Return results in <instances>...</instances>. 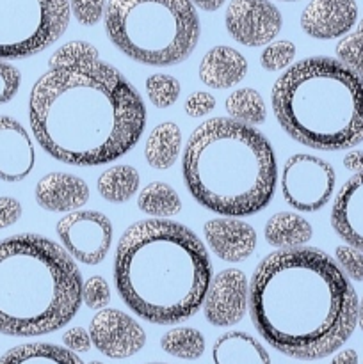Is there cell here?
<instances>
[{
  "label": "cell",
  "mask_w": 363,
  "mask_h": 364,
  "mask_svg": "<svg viewBox=\"0 0 363 364\" xmlns=\"http://www.w3.org/2000/svg\"><path fill=\"white\" fill-rule=\"evenodd\" d=\"M32 134L68 166H103L130 151L146 127L134 85L102 59L48 68L28 98Z\"/></svg>",
  "instance_id": "6da1fadb"
},
{
  "label": "cell",
  "mask_w": 363,
  "mask_h": 364,
  "mask_svg": "<svg viewBox=\"0 0 363 364\" xmlns=\"http://www.w3.org/2000/svg\"><path fill=\"white\" fill-rule=\"evenodd\" d=\"M249 316L274 350L317 361L354 333L358 297L338 263L320 249L274 251L249 281Z\"/></svg>",
  "instance_id": "7a4b0ae2"
},
{
  "label": "cell",
  "mask_w": 363,
  "mask_h": 364,
  "mask_svg": "<svg viewBox=\"0 0 363 364\" xmlns=\"http://www.w3.org/2000/svg\"><path fill=\"white\" fill-rule=\"evenodd\" d=\"M114 283L130 311L155 326H174L203 308L212 263L203 242L184 224L139 220L121 235Z\"/></svg>",
  "instance_id": "3957f363"
},
{
  "label": "cell",
  "mask_w": 363,
  "mask_h": 364,
  "mask_svg": "<svg viewBox=\"0 0 363 364\" xmlns=\"http://www.w3.org/2000/svg\"><path fill=\"white\" fill-rule=\"evenodd\" d=\"M182 174L196 203L223 217H249L273 201L274 149L262 132L230 117H212L189 137Z\"/></svg>",
  "instance_id": "277c9868"
},
{
  "label": "cell",
  "mask_w": 363,
  "mask_h": 364,
  "mask_svg": "<svg viewBox=\"0 0 363 364\" xmlns=\"http://www.w3.org/2000/svg\"><path fill=\"white\" fill-rule=\"evenodd\" d=\"M82 276L73 258L34 233L0 242V334L45 336L63 329L82 304Z\"/></svg>",
  "instance_id": "5b68a950"
},
{
  "label": "cell",
  "mask_w": 363,
  "mask_h": 364,
  "mask_svg": "<svg viewBox=\"0 0 363 364\" xmlns=\"http://www.w3.org/2000/svg\"><path fill=\"white\" fill-rule=\"evenodd\" d=\"M270 102L280 127L299 144L344 151L363 142V77L338 59L295 63L274 82Z\"/></svg>",
  "instance_id": "8992f818"
},
{
  "label": "cell",
  "mask_w": 363,
  "mask_h": 364,
  "mask_svg": "<svg viewBox=\"0 0 363 364\" xmlns=\"http://www.w3.org/2000/svg\"><path fill=\"white\" fill-rule=\"evenodd\" d=\"M105 32L135 63L174 66L194 52L199 18L189 0H109Z\"/></svg>",
  "instance_id": "52a82bcc"
},
{
  "label": "cell",
  "mask_w": 363,
  "mask_h": 364,
  "mask_svg": "<svg viewBox=\"0 0 363 364\" xmlns=\"http://www.w3.org/2000/svg\"><path fill=\"white\" fill-rule=\"evenodd\" d=\"M70 13L68 0H0V60L48 48L68 28Z\"/></svg>",
  "instance_id": "ba28073f"
},
{
  "label": "cell",
  "mask_w": 363,
  "mask_h": 364,
  "mask_svg": "<svg viewBox=\"0 0 363 364\" xmlns=\"http://www.w3.org/2000/svg\"><path fill=\"white\" fill-rule=\"evenodd\" d=\"M337 173L319 156L295 153L281 169V196L295 212L315 213L333 198Z\"/></svg>",
  "instance_id": "9c48e42d"
},
{
  "label": "cell",
  "mask_w": 363,
  "mask_h": 364,
  "mask_svg": "<svg viewBox=\"0 0 363 364\" xmlns=\"http://www.w3.org/2000/svg\"><path fill=\"white\" fill-rule=\"evenodd\" d=\"M57 237L68 255L84 265H98L112 245V223L95 210H75L66 213L56 226Z\"/></svg>",
  "instance_id": "30bf717a"
},
{
  "label": "cell",
  "mask_w": 363,
  "mask_h": 364,
  "mask_svg": "<svg viewBox=\"0 0 363 364\" xmlns=\"http://www.w3.org/2000/svg\"><path fill=\"white\" fill-rule=\"evenodd\" d=\"M224 23L235 41L255 48L267 46L280 34L283 18L269 0H231Z\"/></svg>",
  "instance_id": "8fae6325"
},
{
  "label": "cell",
  "mask_w": 363,
  "mask_h": 364,
  "mask_svg": "<svg viewBox=\"0 0 363 364\" xmlns=\"http://www.w3.org/2000/svg\"><path fill=\"white\" fill-rule=\"evenodd\" d=\"M89 336L96 350L110 359L132 358L146 345L144 329L120 309L96 311L89 323Z\"/></svg>",
  "instance_id": "7c38bea8"
},
{
  "label": "cell",
  "mask_w": 363,
  "mask_h": 364,
  "mask_svg": "<svg viewBox=\"0 0 363 364\" xmlns=\"http://www.w3.org/2000/svg\"><path fill=\"white\" fill-rule=\"evenodd\" d=\"M249 308V283L242 270L226 269L212 277L203 315L210 326L230 327L244 318Z\"/></svg>",
  "instance_id": "4fadbf2b"
},
{
  "label": "cell",
  "mask_w": 363,
  "mask_h": 364,
  "mask_svg": "<svg viewBox=\"0 0 363 364\" xmlns=\"http://www.w3.org/2000/svg\"><path fill=\"white\" fill-rule=\"evenodd\" d=\"M356 20V0H312L301 13L302 31L315 39L344 38Z\"/></svg>",
  "instance_id": "5bb4252c"
},
{
  "label": "cell",
  "mask_w": 363,
  "mask_h": 364,
  "mask_svg": "<svg viewBox=\"0 0 363 364\" xmlns=\"http://www.w3.org/2000/svg\"><path fill=\"white\" fill-rule=\"evenodd\" d=\"M36 151L31 135L21 123L9 116H0V180L18 183L32 173Z\"/></svg>",
  "instance_id": "9a60e30c"
},
{
  "label": "cell",
  "mask_w": 363,
  "mask_h": 364,
  "mask_svg": "<svg viewBox=\"0 0 363 364\" xmlns=\"http://www.w3.org/2000/svg\"><path fill=\"white\" fill-rule=\"evenodd\" d=\"M203 235L214 255L228 263L246 262L256 247L255 228L235 217L210 219L203 226Z\"/></svg>",
  "instance_id": "2e32d148"
},
{
  "label": "cell",
  "mask_w": 363,
  "mask_h": 364,
  "mask_svg": "<svg viewBox=\"0 0 363 364\" xmlns=\"http://www.w3.org/2000/svg\"><path fill=\"white\" fill-rule=\"evenodd\" d=\"M331 226L345 244L363 252V171L352 174L338 191Z\"/></svg>",
  "instance_id": "e0dca14e"
},
{
  "label": "cell",
  "mask_w": 363,
  "mask_h": 364,
  "mask_svg": "<svg viewBox=\"0 0 363 364\" xmlns=\"http://www.w3.org/2000/svg\"><path fill=\"white\" fill-rule=\"evenodd\" d=\"M36 203L46 212L70 213L89 201V187L82 178L68 173H50L36 185Z\"/></svg>",
  "instance_id": "ac0fdd59"
},
{
  "label": "cell",
  "mask_w": 363,
  "mask_h": 364,
  "mask_svg": "<svg viewBox=\"0 0 363 364\" xmlns=\"http://www.w3.org/2000/svg\"><path fill=\"white\" fill-rule=\"evenodd\" d=\"M198 75L210 89L233 87L248 75V60L231 46H214L203 55Z\"/></svg>",
  "instance_id": "d6986e66"
},
{
  "label": "cell",
  "mask_w": 363,
  "mask_h": 364,
  "mask_svg": "<svg viewBox=\"0 0 363 364\" xmlns=\"http://www.w3.org/2000/svg\"><path fill=\"white\" fill-rule=\"evenodd\" d=\"M214 364H270V355L260 341L242 331H230L212 347Z\"/></svg>",
  "instance_id": "ffe728a7"
},
{
  "label": "cell",
  "mask_w": 363,
  "mask_h": 364,
  "mask_svg": "<svg viewBox=\"0 0 363 364\" xmlns=\"http://www.w3.org/2000/svg\"><path fill=\"white\" fill-rule=\"evenodd\" d=\"M263 235L267 244L276 247L278 251H287L308 244L313 230L305 217L294 212H280L267 220Z\"/></svg>",
  "instance_id": "44dd1931"
},
{
  "label": "cell",
  "mask_w": 363,
  "mask_h": 364,
  "mask_svg": "<svg viewBox=\"0 0 363 364\" xmlns=\"http://www.w3.org/2000/svg\"><path fill=\"white\" fill-rule=\"evenodd\" d=\"M182 130L173 121L160 123L149 132L144 144V156L153 169H169L180 156Z\"/></svg>",
  "instance_id": "7402d4cb"
},
{
  "label": "cell",
  "mask_w": 363,
  "mask_h": 364,
  "mask_svg": "<svg viewBox=\"0 0 363 364\" xmlns=\"http://www.w3.org/2000/svg\"><path fill=\"white\" fill-rule=\"evenodd\" d=\"M0 364H84L77 354L53 343H25L11 348Z\"/></svg>",
  "instance_id": "603a6c76"
},
{
  "label": "cell",
  "mask_w": 363,
  "mask_h": 364,
  "mask_svg": "<svg viewBox=\"0 0 363 364\" xmlns=\"http://www.w3.org/2000/svg\"><path fill=\"white\" fill-rule=\"evenodd\" d=\"M139 183H141V176L137 169L132 166H114L100 174L96 188L105 201L121 205L137 194Z\"/></svg>",
  "instance_id": "cb8c5ba5"
},
{
  "label": "cell",
  "mask_w": 363,
  "mask_h": 364,
  "mask_svg": "<svg viewBox=\"0 0 363 364\" xmlns=\"http://www.w3.org/2000/svg\"><path fill=\"white\" fill-rule=\"evenodd\" d=\"M137 208L153 219H169L180 213L182 199L173 187L162 181H153L139 192Z\"/></svg>",
  "instance_id": "d4e9b609"
},
{
  "label": "cell",
  "mask_w": 363,
  "mask_h": 364,
  "mask_svg": "<svg viewBox=\"0 0 363 364\" xmlns=\"http://www.w3.org/2000/svg\"><path fill=\"white\" fill-rule=\"evenodd\" d=\"M224 109L230 119L246 127H258L267 117V107L262 95L251 87H242L231 92L224 100Z\"/></svg>",
  "instance_id": "484cf974"
},
{
  "label": "cell",
  "mask_w": 363,
  "mask_h": 364,
  "mask_svg": "<svg viewBox=\"0 0 363 364\" xmlns=\"http://www.w3.org/2000/svg\"><path fill=\"white\" fill-rule=\"evenodd\" d=\"M160 347L169 355L184 361H196L205 354V338L192 327H174L160 340Z\"/></svg>",
  "instance_id": "4316f807"
},
{
  "label": "cell",
  "mask_w": 363,
  "mask_h": 364,
  "mask_svg": "<svg viewBox=\"0 0 363 364\" xmlns=\"http://www.w3.org/2000/svg\"><path fill=\"white\" fill-rule=\"evenodd\" d=\"M146 95L157 109H167L180 98L182 85L174 77L167 73H153L146 78Z\"/></svg>",
  "instance_id": "83f0119b"
},
{
  "label": "cell",
  "mask_w": 363,
  "mask_h": 364,
  "mask_svg": "<svg viewBox=\"0 0 363 364\" xmlns=\"http://www.w3.org/2000/svg\"><path fill=\"white\" fill-rule=\"evenodd\" d=\"M335 53L344 66L363 77V20H359L354 31L338 41Z\"/></svg>",
  "instance_id": "f1b7e54d"
},
{
  "label": "cell",
  "mask_w": 363,
  "mask_h": 364,
  "mask_svg": "<svg viewBox=\"0 0 363 364\" xmlns=\"http://www.w3.org/2000/svg\"><path fill=\"white\" fill-rule=\"evenodd\" d=\"M95 59H100V53L91 43L71 41L53 52V55L48 59V68L73 66V64L88 63V60Z\"/></svg>",
  "instance_id": "f546056e"
},
{
  "label": "cell",
  "mask_w": 363,
  "mask_h": 364,
  "mask_svg": "<svg viewBox=\"0 0 363 364\" xmlns=\"http://www.w3.org/2000/svg\"><path fill=\"white\" fill-rule=\"evenodd\" d=\"M295 57V45L287 39L273 41L260 53V64L267 71H281L290 66Z\"/></svg>",
  "instance_id": "4dcf8cb0"
},
{
  "label": "cell",
  "mask_w": 363,
  "mask_h": 364,
  "mask_svg": "<svg viewBox=\"0 0 363 364\" xmlns=\"http://www.w3.org/2000/svg\"><path fill=\"white\" fill-rule=\"evenodd\" d=\"M82 302L93 311H102L110 302V287L105 277L93 276L82 283Z\"/></svg>",
  "instance_id": "1f68e13d"
},
{
  "label": "cell",
  "mask_w": 363,
  "mask_h": 364,
  "mask_svg": "<svg viewBox=\"0 0 363 364\" xmlns=\"http://www.w3.org/2000/svg\"><path fill=\"white\" fill-rule=\"evenodd\" d=\"M335 256H337L338 267L342 272L349 277V279L362 283L363 281V252L358 249L351 247V245H338L335 249Z\"/></svg>",
  "instance_id": "d6a6232c"
},
{
  "label": "cell",
  "mask_w": 363,
  "mask_h": 364,
  "mask_svg": "<svg viewBox=\"0 0 363 364\" xmlns=\"http://www.w3.org/2000/svg\"><path fill=\"white\" fill-rule=\"evenodd\" d=\"M105 0H70V11L78 23L93 27L105 16Z\"/></svg>",
  "instance_id": "836d02e7"
},
{
  "label": "cell",
  "mask_w": 363,
  "mask_h": 364,
  "mask_svg": "<svg viewBox=\"0 0 363 364\" xmlns=\"http://www.w3.org/2000/svg\"><path fill=\"white\" fill-rule=\"evenodd\" d=\"M21 84V75L11 64L0 60V105L11 102L16 96Z\"/></svg>",
  "instance_id": "e575fe53"
},
{
  "label": "cell",
  "mask_w": 363,
  "mask_h": 364,
  "mask_svg": "<svg viewBox=\"0 0 363 364\" xmlns=\"http://www.w3.org/2000/svg\"><path fill=\"white\" fill-rule=\"evenodd\" d=\"M184 109L189 117H203L216 109V98L210 92L196 91L187 96L184 103Z\"/></svg>",
  "instance_id": "d590c367"
},
{
  "label": "cell",
  "mask_w": 363,
  "mask_h": 364,
  "mask_svg": "<svg viewBox=\"0 0 363 364\" xmlns=\"http://www.w3.org/2000/svg\"><path fill=\"white\" fill-rule=\"evenodd\" d=\"M63 343L64 348H68L73 354H85V352L91 350L93 341L89 336V331L82 329V327H71L63 334Z\"/></svg>",
  "instance_id": "8d00e7d4"
},
{
  "label": "cell",
  "mask_w": 363,
  "mask_h": 364,
  "mask_svg": "<svg viewBox=\"0 0 363 364\" xmlns=\"http://www.w3.org/2000/svg\"><path fill=\"white\" fill-rule=\"evenodd\" d=\"M21 205L18 199L9 196H0V230L14 226L21 217Z\"/></svg>",
  "instance_id": "74e56055"
},
{
  "label": "cell",
  "mask_w": 363,
  "mask_h": 364,
  "mask_svg": "<svg viewBox=\"0 0 363 364\" xmlns=\"http://www.w3.org/2000/svg\"><path fill=\"white\" fill-rule=\"evenodd\" d=\"M344 167L354 173L363 171V151H349L344 156Z\"/></svg>",
  "instance_id": "f35d334b"
},
{
  "label": "cell",
  "mask_w": 363,
  "mask_h": 364,
  "mask_svg": "<svg viewBox=\"0 0 363 364\" xmlns=\"http://www.w3.org/2000/svg\"><path fill=\"white\" fill-rule=\"evenodd\" d=\"M330 364H359V359L356 350L345 348V350H340L338 354H335V358L331 359Z\"/></svg>",
  "instance_id": "ab89813d"
},
{
  "label": "cell",
  "mask_w": 363,
  "mask_h": 364,
  "mask_svg": "<svg viewBox=\"0 0 363 364\" xmlns=\"http://www.w3.org/2000/svg\"><path fill=\"white\" fill-rule=\"evenodd\" d=\"M191 4L198 6L203 11H217L224 4V0H189Z\"/></svg>",
  "instance_id": "60d3db41"
},
{
  "label": "cell",
  "mask_w": 363,
  "mask_h": 364,
  "mask_svg": "<svg viewBox=\"0 0 363 364\" xmlns=\"http://www.w3.org/2000/svg\"><path fill=\"white\" fill-rule=\"evenodd\" d=\"M358 326H359V329L363 331V297H362V301L358 302Z\"/></svg>",
  "instance_id": "b9f144b4"
},
{
  "label": "cell",
  "mask_w": 363,
  "mask_h": 364,
  "mask_svg": "<svg viewBox=\"0 0 363 364\" xmlns=\"http://www.w3.org/2000/svg\"><path fill=\"white\" fill-rule=\"evenodd\" d=\"M88 364H103V363H100V361H91V363H88Z\"/></svg>",
  "instance_id": "7bdbcfd3"
},
{
  "label": "cell",
  "mask_w": 363,
  "mask_h": 364,
  "mask_svg": "<svg viewBox=\"0 0 363 364\" xmlns=\"http://www.w3.org/2000/svg\"><path fill=\"white\" fill-rule=\"evenodd\" d=\"M285 2H294V0H285Z\"/></svg>",
  "instance_id": "ee69618b"
},
{
  "label": "cell",
  "mask_w": 363,
  "mask_h": 364,
  "mask_svg": "<svg viewBox=\"0 0 363 364\" xmlns=\"http://www.w3.org/2000/svg\"><path fill=\"white\" fill-rule=\"evenodd\" d=\"M152 364H162V363H152Z\"/></svg>",
  "instance_id": "f6af8a7d"
}]
</instances>
